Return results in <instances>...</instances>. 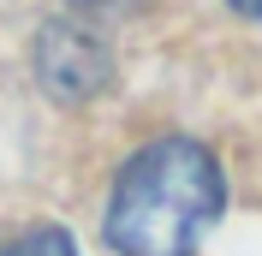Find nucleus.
Returning a JSON list of instances; mask_svg holds the SVG:
<instances>
[{
  "mask_svg": "<svg viewBox=\"0 0 262 256\" xmlns=\"http://www.w3.org/2000/svg\"><path fill=\"white\" fill-rule=\"evenodd\" d=\"M227 203L221 161L196 137H155L119 167L101 232L119 256H191Z\"/></svg>",
  "mask_w": 262,
  "mask_h": 256,
  "instance_id": "1",
  "label": "nucleus"
},
{
  "mask_svg": "<svg viewBox=\"0 0 262 256\" xmlns=\"http://www.w3.org/2000/svg\"><path fill=\"white\" fill-rule=\"evenodd\" d=\"M232 12H245V18H262V0H227Z\"/></svg>",
  "mask_w": 262,
  "mask_h": 256,
  "instance_id": "4",
  "label": "nucleus"
},
{
  "mask_svg": "<svg viewBox=\"0 0 262 256\" xmlns=\"http://www.w3.org/2000/svg\"><path fill=\"white\" fill-rule=\"evenodd\" d=\"M0 256H78V244H72L66 226H30L24 239H12Z\"/></svg>",
  "mask_w": 262,
  "mask_h": 256,
  "instance_id": "3",
  "label": "nucleus"
},
{
  "mask_svg": "<svg viewBox=\"0 0 262 256\" xmlns=\"http://www.w3.org/2000/svg\"><path fill=\"white\" fill-rule=\"evenodd\" d=\"M36 72H42V83L60 101H83V96H96L107 83L114 60H107V48L83 24H48L36 36Z\"/></svg>",
  "mask_w": 262,
  "mask_h": 256,
  "instance_id": "2",
  "label": "nucleus"
}]
</instances>
